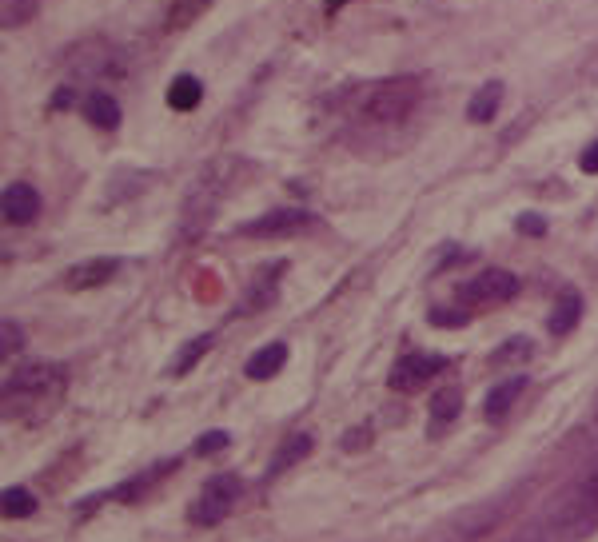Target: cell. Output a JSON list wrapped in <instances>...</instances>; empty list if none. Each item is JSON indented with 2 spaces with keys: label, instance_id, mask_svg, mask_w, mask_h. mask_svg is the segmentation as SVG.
<instances>
[{
  "label": "cell",
  "instance_id": "obj_12",
  "mask_svg": "<svg viewBox=\"0 0 598 542\" xmlns=\"http://www.w3.org/2000/svg\"><path fill=\"white\" fill-rule=\"evenodd\" d=\"M579 315H583V295L579 291H563L559 303L551 307V319H547L551 335H571V327L579 323Z\"/></svg>",
  "mask_w": 598,
  "mask_h": 542
},
{
  "label": "cell",
  "instance_id": "obj_6",
  "mask_svg": "<svg viewBox=\"0 0 598 542\" xmlns=\"http://www.w3.org/2000/svg\"><path fill=\"white\" fill-rule=\"evenodd\" d=\"M68 60H72V72H76V76H104V72L116 76V72L124 68L120 48H116L112 40H104V36L76 44V48L68 52Z\"/></svg>",
  "mask_w": 598,
  "mask_h": 542
},
{
  "label": "cell",
  "instance_id": "obj_17",
  "mask_svg": "<svg viewBox=\"0 0 598 542\" xmlns=\"http://www.w3.org/2000/svg\"><path fill=\"white\" fill-rule=\"evenodd\" d=\"M459 407H463V395H459L455 387H443V391H435V399H431V419H435V431H443L447 423H455V419H459Z\"/></svg>",
  "mask_w": 598,
  "mask_h": 542
},
{
  "label": "cell",
  "instance_id": "obj_14",
  "mask_svg": "<svg viewBox=\"0 0 598 542\" xmlns=\"http://www.w3.org/2000/svg\"><path fill=\"white\" fill-rule=\"evenodd\" d=\"M499 104H503V84L491 80V84H483V88L471 96V104H467V120H471V124H487V120H495Z\"/></svg>",
  "mask_w": 598,
  "mask_h": 542
},
{
  "label": "cell",
  "instance_id": "obj_23",
  "mask_svg": "<svg viewBox=\"0 0 598 542\" xmlns=\"http://www.w3.org/2000/svg\"><path fill=\"white\" fill-rule=\"evenodd\" d=\"M527 355H531V343H527V339H511V343H507V347L495 355V363H507V359H527Z\"/></svg>",
  "mask_w": 598,
  "mask_h": 542
},
{
  "label": "cell",
  "instance_id": "obj_19",
  "mask_svg": "<svg viewBox=\"0 0 598 542\" xmlns=\"http://www.w3.org/2000/svg\"><path fill=\"white\" fill-rule=\"evenodd\" d=\"M0 503H4V515H8V519H28V515L36 511V499H32V491H24V487H8V491L0 495Z\"/></svg>",
  "mask_w": 598,
  "mask_h": 542
},
{
  "label": "cell",
  "instance_id": "obj_16",
  "mask_svg": "<svg viewBox=\"0 0 598 542\" xmlns=\"http://www.w3.org/2000/svg\"><path fill=\"white\" fill-rule=\"evenodd\" d=\"M200 96H204V84L196 80V76H176L172 84H168V104L176 108V112H188V108H196L200 104Z\"/></svg>",
  "mask_w": 598,
  "mask_h": 542
},
{
  "label": "cell",
  "instance_id": "obj_21",
  "mask_svg": "<svg viewBox=\"0 0 598 542\" xmlns=\"http://www.w3.org/2000/svg\"><path fill=\"white\" fill-rule=\"evenodd\" d=\"M32 8H36V0H4V28L24 24L32 16Z\"/></svg>",
  "mask_w": 598,
  "mask_h": 542
},
{
  "label": "cell",
  "instance_id": "obj_27",
  "mask_svg": "<svg viewBox=\"0 0 598 542\" xmlns=\"http://www.w3.org/2000/svg\"><path fill=\"white\" fill-rule=\"evenodd\" d=\"M343 4H347V0H323V8H327V12H335V8H343Z\"/></svg>",
  "mask_w": 598,
  "mask_h": 542
},
{
  "label": "cell",
  "instance_id": "obj_5",
  "mask_svg": "<svg viewBox=\"0 0 598 542\" xmlns=\"http://www.w3.org/2000/svg\"><path fill=\"white\" fill-rule=\"evenodd\" d=\"M515 295H519V279L503 268L479 271L471 283L459 287V303H463V307H475V311H483V307H503V303H511Z\"/></svg>",
  "mask_w": 598,
  "mask_h": 542
},
{
  "label": "cell",
  "instance_id": "obj_22",
  "mask_svg": "<svg viewBox=\"0 0 598 542\" xmlns=\"http://www.w3.org/2000/svg\"><path fill=\"white\" fill-rule=\"evenodd\" d=\"M228 443H232L228 431H208V435L196 439V455H216V451H224Z\"/></svg>",
  "mask_w": 598,
  "mask_h": 542
},
{
  "label": "cell",
  "instance_id": "obj_9",
  "mask_svg": "<svg viewBox=\"0 0 598 542\" xmlns=\"http://www.w3.org/2000/svg\"><path fill=\"white\" fill-rule=\"evenodd\" d=\"M40 216V192L32 184H8L4 188V220L8 224H32Z\"/></svg>",
  "mask_w": 598,
  "mask_h": 542
},
{
  "label": "cell",
  "instance_id": "obj_1",
  "mask_svg": "<svg viewBox=\"0 0 598 542\" xmlns=\"http://www.w3.org/2000/svg\"><path fill=\"white\" fill-rule=\"evenodd\" d=\"M419 104H423V84L415 76L363 84L355 92V100H351V128H359V132H391L399 124H407Z\"/></svg>",
  "mask_w": 598,
  "mask_h": 542
},
{
  "label": "cell",
  "instance_id": "obj_25",
  "mask_svg": "<svg viewBox=\"0 0 598 542\" xmlns=\"http://www.w3.org/2000/svg\"><path fill=\"white\" fill-rule=\"evenodd\" d=\"M543 220L539 216H519V232H527V236H543Z\"/></svg>",
  "mask_w": 598,
  "mask_h": 542
},
{
  "label": "cell",
  "instance_id": "obj_8",
  "mask_svg": "<svg viewBox=\"0 0 598 542\" xmlns=\"http://www.w3.org/2000/svg\"><path fill=\"white\" fill-rule=\"evenodd\" d=\"M443 367H447V359H443V355L411 351V355H403V359L391 367V387H395V391H419V387H423V383H431Z\"/></svg>",
  "mask_w": 598,
  "mask_h": 542
},
{
  "label": "cell",
  "instance_id": "obj_15",
  "mask_svg": "<svg viewBox=\"0 0 598 542\" xmlns=\"http://www.w3.org/2000/svg\"><path fill=\"white\" fill-rule=\"evenodd\" d=\"M84 116H88V124H96V128H104V132L120 128V104H116L112 96H104V92H92V96L84 100Z\"/></svg>",
  "mask_w": 598,
  "mask_h": 542
},
{
  "label": "cell",
  "instance_id": "obj_18",
  "mask_svg": "<svg viewBox=\"0 0 598 542\" xmlns=\"http://www.w3.org/2000/svg\"><path fill=\"white\" fill-rule=\"evenodd\" d=\"M311 455V439L307 435H292L280 451H276V459H272V475H280V471H288L292 463H303Z\"/></svg>",
  "mask_w": 598,
  "mask_h": 542
},
{
  "label": "cell",
  "instance_id": "obj_2",
  "mask_svg": "<svg viewBox=\"0 0 598 542\" xmlns=\"http://www.w3.org/2000/svg\"><path fill=\"white\" fill-rule=\"evenodd\" d=\"M60 395H64V367H56V363L24 367L4 383V415L28 419V423L44 419Z\"/></svg>",
  "mask_w": 598,
  "mask_h": 542
},
{
  "label": "cell",
  "instance_id": "obj_3",
  "mask_svg": "<svg viewBox=\"0 0 598 542\" xmlns=\"http://www.w3.org/2000/svg\"><path fill=\"white\" fill-rule=\"evenodd\" d=\"M598 527V471H591L587 479H579L547 515V531L555 535V542H575L587 539Z\"/></svg>",
  "mask_w": 598,
  "mask_h": 542
},
{
  "label": "cell",
  "instance_id": "obj_7",
  "mask_svg": "<svg viewBox=\"0 0 598 542\" xmlns=\"http://www.w3.org/2000/svg\"><path fill=\"white\" fill-rule=\"evenodd\" d=\"M307 228H315V216H311V212H303V208H280V212H268V216L244 224L240 232L252 236V240H260V236H264V240H276V236H296V232H307Z\"/></svg>",
  "mask_w": 598,
  "mask_h": 542
},
{
  "label": "cell",
  "instance_id": "obj_26",
  "mask_svg": "<svg viewBox=\"0 0 598 542\" xmlns=\"http://www.w3.org/2000/svg\"><path fill=\"white\" fill-rule=\"evenodd\" d=\"M579 164H583V172H598V140L579 156Z\"/></svg>",
  "mask_w": 598,
  "mask_h": 542
},
{
  "label": "cell",
  "instance_id": "obj_4",
  "mask_svg": "<svg viewBox=\"0 0 598 542\" xmlns=\"http://www.w3.org/2000/svg\"><path fill=\"white\" fill-rule=\"evenodd\" d=\"M236 499H240V479H236V475H216V479H208V487L196 495L188 519H192L196 527H216V523H224V519L232 515Z\"/></svg>",
  "mask_w": 598,
  "mask_h": 542
},
{
  "label": "cell",
  "instance_id": "obj_24",
  "mask_svg": "<svg viewBox=\"0 0 598 542\" xmlns=\"http://www.w3.org/2000/svg\"><path fill=\"white\" fill-rule=\"evenodd\" d=\"M16 347H20V327L4 319V327H0V351H4V355H12Z\"/></svg>",
  "mask_w": 598,
  "mask_h": 542
},
{
  "label": "cell",
  "instance_id": "obj_11",
  "mask_svg": "<svg viewBox=\"0 0 598 542\" xmlns=\"http://www.w3.org/2000/svg\"><path fill=\"white\" fill-rule=\"evenodd\" d=\"M523 387H527V379H523V375H511V379H503L499 387H491V391H487V399H483V415H487L491 423L507 419V411L519 403Z\"/></svg>",
  "mask_w": 598,
  "mask_h": 542
},
{
  "label": "cell",
  "instance_id": "obj_10",
  "mask_svg": "<svg viewBox=\"0 0 598 542\" xmlns=\"http://www.w3.org/2000/svg\"><path fill=\"white\" fill-rule=\"evenodd\" d=\"M116 260H84L76 268L64 271V287L68 291H92V287H104L112 275H116Z\"/></svg>",
  "mask_w": 598,
  "mask_h": 542
},
{
  "label": "cell",
  "instance_id": "obj_20",
  "mask_svg": "<svg viewBox=\"0 0 598 542\" xmlns=\"http://www.w3.org/2000/svg\"><path fill=\"white\" fill-rule=\"evenodd\" d=\"M208 347H212V335H200V339H192V343L180 351V359H176V367H172V371H176V375H184V371H188V367H192V363H196V359H200Z\"/></svg>",
  "mask_w": 598,
  "mask_h": 542
},
{
  "label": "cell",
  "instance_id": "obj_13",
  "mask_svg": "<svg viewBox=\"0 0 598 542\" xmlns=\"http://www.w3.org/2000/svg\"><path fill=\"white\" fill-rule=\"evenodd\" d=\"M284 363H288V347L284 343H268V347H260L244 363V371H248V379H272V375H280Z\"/></svg>",
  "mask_w": 598,
  "mask_h": 542
}]
</instances>
